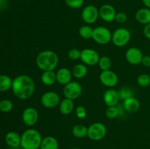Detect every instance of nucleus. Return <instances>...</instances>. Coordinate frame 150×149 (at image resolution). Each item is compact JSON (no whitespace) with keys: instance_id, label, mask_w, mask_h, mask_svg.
Listing matches in <instances>:
<instances>
[{"instance_id":"nucleus-1","label":"nucleus","mask_w":150,"mask_h":149,"mask_svg":"<svg viewBox=\"0 0 150 149\" xmlns=\"http://www.w3.org/2000/svg\"><path fill=\"white\" fill-rule=\"evenodd\" d=\"M11 89L18 99L26 100L32 97L35 93V81L27 74H19L13 79Z\"/></svg>"},{"instance_id":"nucleus-2","label":"nucleus","mask_w":150,"mask_h":149,"mask_svg":"<svg viewBox=\"0 0 150 149\" xmlns=\"http://www.w3.org/2000/svg\"><path fill=\"white\" fill-rule=\"evenodd\" d=\"M59 56L56 52L45 50L40 52L36 57V65L42 72L54 71L59 64Z\"/></svg>"},{"instance_id":"nucleus-3","label":"nucleus","mask_w":150,"mask_h":149,"mask_svg":"<svg viewBox=\"0 0 150 149\" xmlns=\"http://www.w3.org/2000/svg\"><path fill=\"white\" fill-rule=\"evenodd\" d=\"M42 137L35 129H28L21 135V147L23 149H40Z\"/></svg>"},{"instance_id":"nucleus-4","label":"nucleus","mask_w":150,"mask_h":149,"mask_svg":"<svg viewBox=\"0 0 150 149\" xmlns=\"http://www.w3.org/2000/svg\"><path fill=\"white\" fill-rule=\"evenodd\" d=\"M131 39L130 32L126 28H119L112 33L111 42L115 46L122 48L127 45Z\"/></svg>"},{"instance_id":"nucleus-5","label":"nucleus","mask_w":150,"mask_h":149,"mask_svg":"<svg viewBox=\"0 0 150 149\" xmlns=\"http://www.w3.org/2000/svg\"><path fill=\"white\" fill-rule=\"evenodd\" d=\"M107 129L105 124L100 122H94L88 127L87 137L93 141H100L105 138Z\"/></svg>"},{"instance_id":"nucleus-6","label":"nucleus","mask_w":150,"mask_h":149,"mask_svg":"<svg viewBox=\"0 0 150 149\" xmlns=\"http://www.w3.org/2000/svg\"><path fill=\"white\" fill-rule=\"evenodd\" d=\"M112 33L105 26H97L93 30L92 39L99 45H107L111 41Z\"/></svg>"},{"instance_id":"nucleus-7","label":"nucleus","mask_w":150,"mask_h":149,"mask_svg":"<svg viewBox=\"0 0 150 149\" xmlns=\"http://www.w3.org/2000/svg\"><path fill=\"white\" fill-rule=\"evenodd\" d=\"M82 93V86L79 82L71 81L64 86L63 94L64 98L75 100L81 96Z\"/></svg>"},{"instance_id":"nucleus-8","label":"nucleus","mask_w":150,"mask_h":149,"mask_svg":"<svg viewBox=\"0 0 150 149\" xmlns=\"http://www.w3.org/2000/svg\"><path fill=\"white\" fill-rule=\"evenodd\" d=\"M99 18V10L92 4L86 5L82 10L81 18L86 24H93Z\"/></svg>"},{"instance_id":"nucleus-9","label":"nucleus","mask_w":150,"mask_h":149,"mask_svg":"<svg viewBox=\"0 0 150 149\" xmlns=\"http://www.w3.org/2000/svg\"><path fill=\"white\" fill-rule=\"evenodd\" d=\"M60 102L61 99L59 95L57 92L51 91L44 93L40 98L41 105L48 109H51L59 106Z\"/></svg>"},{"instance_id":"nucleus-10","label":"nucleus","mask_w":150,"mask_h":149,"mask_svg":"<svg viewBox=\"0 0 150 149\" xmlns=\"http://www.w3.org/2000/svg\"><path fill=\"white\" fill-rule=\"evenodd\" d=\"M99 80L104 86L112 89L118 84L119 77L115 72L108 70L101 72L99 75Z\"/></svg>"},{"instance_id":"nucleus-11","label":"nucleus","mask_w":150,"mask_h":149,"mask_svg":"<svg viewBox=\"0 0 150 149\" xmlns=\"http://www.w3.org/2000/svg\"><path fill=\"white\" fill-rule=\"evenodd\" d=\"M100 56L95 50L92 48H85L81 51V58L82 63L86 66H95L98 64Z\"/></svg>"},{"instance_id":"nucleus-12","label":"nucleus","mask_w":150,"mask_h":149,"mask_svg":"<svg viewBox=\"0 0 150 149\" xmlns=\"http://www.w3.org/2000/svg\"><path fill=\"white\" fill-rule=\"evenodd\" d=\"M22 121L27 127H33L38 123L39 119V113L36 108L28 107L23 110L21 115Z\"/></svg>"},{"instance_id":"nucleus-13","label":"nucleus","mask_w":150,"mask_h":149,"mask_svg":"<svg viewBox=\"0 0 150 149\" xmlns=\"http://www.w3.org/2000/svg\"><path fill=\"white\" fill-rule=\"evenodd\" d=\"M144 54L139 48L131 47L128 48L125 53V58L129 64L132 65H139L142 64Z\"/></svg>"},{"instance_id":"nucleus-14","label":"nucleus","mask_w":150,"mask_h":149,"mask_svg":"<svg viewBox=\"0 0 150 149\" xmlns=\"http://www.w3.org/2000/svg\"><path fill=\"white\" fill-rule=\"evenodd\" d=\"M116 15H117V11L111 4H103L99 8V17L103 21L107 23H111L115 20Z\"/></svg>"},{"instance_id":"nucleus-15","label":"nucleus","mask_w":150,"mask_h":149,"mask_svg":"<svg viewBox=\"0 0 150 149\" xmlns=\"http://www.w3.org/2000/svg\"><path fill=\"white\" fill-rule=\"evenodd\" d=\"M103 99L104 103L106 105L107 107L117 106V104L119 103V101L120 100L118 91L115 90L114 88L107 89L104 92Z\"/></svg>"},{"instance_id":"nucleus-16","label":"nucleus","mask_w":150,"mask_h":149,"mask_svg":"<svg viewBox=\"0 0 150 149\" xmlns=\"http://www.w3.org/2000/svg\"><path fill=\"white\" fill-rule=\"evenodd\" d=\"M56 76H57V83L62 86H65L72 81L73 74L71 70L67 67H61L57 71Z\"/></svg>"},{"instance_id":"nucleus-17","label":"nucleus","mask_w":150,"mask_h":149,"mask_svg":"<svg viewBox=\"0 0 150 149\" xmlns=\"http://www.w3.org/2000/svg\"><path fill=\"white\" fill-rule=\"evenodd\" d=\"M141 103L139 99L135 96L128 98L123 101V108L125 111L130 113H134L140 110Z\"/></svg>"},{"instance_id":"nucleus-18","label":"nucleus","mask_w":150,"mask_h":149,"mask_svg":"<svg viewBox=\"0 0 150 149\" xmlns=\"http://www.w3.org/2000/svg\"><path fill=\"white\" fill-rule=\"evenodd\" d=\"M5 143L9 147L18 148L21 146V135L16 131H9L4 137Z\"/></svg>"},{"instance_id":"nucleus-19","label":"nucleus","mask_w":150,"mask_h":149,"mask_svg":"<svg viewBox=\"0 0 150 149\" xmlns=\"http://www.w3.org/2000/svg\"><path fill=\"white\" fill-rule=\"evenodd\" d=\"M137 22L142 25H147L150 23V9L143 7L137 10L135 15Z\"/></svg>"},{"instance_id":"nucleus-20","label":"nucleus","mask_w":150,"mask_h":149,"mask_svg":"<svg viewBox=\"0 0 150 149\" xmlns=\"http://www.w3.org/2000/svg\"><path fill=\"white\" fill-rule=\"evenodd\" d=\"M74 102L73 100L67 98H64V99L61 100L59 105V109L60 112L64 115H70L74 110Z\"/></svg>"},{"instance_id":"nucleus-21","label":"nucleus","mask_w":150,"mask_h":149,"mask_svg":"<svg viewBox=\"0 0 150 149\" xmlns=\"http://www.w3.org/2000/svg\"><path fill=\"white\" fill-rule=\"evenodd\" d=\"M58 140L53 136H46L43 137L40 149H59Z\"/></svg>"},{"instance_id":"nucleus-22","label":"nucleus","mask_w":150,"mask_h":149,"mask_svg":"<svg viewBox=\"0 0 150 149\" xmlns=\"http://www.w3.org/2000/svg\"><path fill=\"white\" fill-rule=\"evenodd\" d=\"M42 84L46 86H51L57 82V76L54 71H44L42 72L40 77Z\"/></svg>"},{"instance_id":"nucleus-23","label":"nucleus","mask_w":150,"mask_h":149,"mask_svg":"<svg viewBox=\"0 0 150 149\" xmlns=\"http://www.w3.org/2000/svg\"><path fill=\"white\" fill-rule=\"evenodd\" d=\"M73 77L76 79H82L86 76L88 73V69L86 64H77L73 66L71 70Z\"/></svg>"},{"instance_id":"nucleus-24","label":"nucleus","mask_w":150,"mask_h":149,"mask_svg":"<svg viewBox=\"0 0 150 149\" xmlns=\"http://www.w3.org/2000/svg\"><path fill=\"white\" fill-rule=\"evenodd\" d=\"M88 127L83 124H76L72 129V134L76 138H84L87 136Z\"/></svg>"},{"instance_id":"nucleus-25","label":"nucleus","mask_w":150,"mask_h":149,"mask_svg":"<svg viewBox=\"0 0 150 149\" xmlns=\"http://www.w3.org/2000/svg\"><path fill=\"white\" fill-rule=\"evenodd\" d=\"M13 79L7 74H0V92H4L12 88Z\"/></svg>"},{"instance_id":"nucleus-26","label":"nucleus","mask_w":150,"mask_h":149,"mask_svg":"<svg viewBox=\"0 0 150 149\" xmlns=\"http://www.w3.org/2000/svg\"><path fill=\"white\" fill-rule=\"evenodd\" d=\"M93 30L94 29H92L89 25H83L81 26L79 29V36L84 39H92Z\"/></svg>"},{"instance_id":"nucleus-27","label":"nucleus","mask_w":150,"mask_h":149,"mask_svg":"<svg viewBox=\"0 0 150 149\" xmlns=\"http://www.w3.org/2000/svg\"><path fill=\"white\" fill-rule=\"evenodd\" d=\"M133 90L129 86H124V87L120 88L118 90L119 96H120V100L125 101V99H128V98L134 96V93H133Z\"/></svg>"},{"instance_id":"nucleus-28","label":"nucleus","mask_w":150,"mask_h":149,"mask_svg":"<svg viewBox=\"0 0 150 149\" xmlns=\"http://www.w3.org/2000/svg\"><path fill=\"white\" fill-rule=\"evenodd\" d=\"M98 64L102 71H105V70H111L112 61L109 57L107 56H100Z\"/></svg>"},{"instance_id":"nucleus-29","label":"nucleus","mask_w":150,"mask_h":149,"mask_svg":"<svg viewBox=\"0 0 150 149\" xmlns=\"http://www.w3.org/2000/svg\"><path fill=\"white\" fill-rule=\"evenodd\" d=\"M105 114V116L109 119H114V118H117L119 115H120L121 112H120V108H118L117 105V106L107 107Z\"/></svg>"},{"instance_id":"nucleus-30","label":"nucleus","mask_w":150,"mask_h":149,"mask_svg":"<svg viewBox=\"0 0 150 149\" xmlns=\"http://www.w3.org/2000/svg\"><path fill=\"white\" fill-rule=\"evenodd\" d=\"M13 104L10 99H2L0 101V111L2 112H9L13 110Z\"/></svg>"},{"instance_id":"nucleus-31","label":"nucleus","mask_w":150,"mask_h":149,"mask_svg":"<svg viewBox=\"0 0 150 149\" xmlns=\"http://www.w3.org/2000/svg\"><path fill=\"white\" fill-rule=\"evenodd\" d=\"M137 83L142 88H146L150 85V75L147 74H142L137 77Z\"/></svg>"},{"instance_id":"nucleus-32","label":"nucleus","mask_w":150,"mask_h":149,"mask_svg":"<svg viewBox=\"0 0 150 149\" xmlns=\"http://www.w3.org/2000/svg\"><path fill=\"white\" fill-rule=\"evenodd\" d=\"M67 6L72 9H79L83 5L84 0H64Z\"/></svg>"},{"instance_id":"nucleus-33","label":"nucleus","mask_w":150,"mask_h":149,"mask_svg":"<svg viewBox=\"0 0 150 149\" xmlns=\"http://www.w3.org/2000/svg\"><path fill=\"white\" fill-rule=\"evenodd\" d=\"M81 51L78 48H72L67 53V57L73 61H76L81 58Z\"/></svg>"},{"instance_id":"nucleus-34","label":"nucleus","mask_w":150,"mask_h":149,"mask_svg":"<svg viewBox=\"0 0 150 149\" xmlns=\"http://www.w3.org/2000/svg\"><path fill=\"white\" fill-rule=\"evenodd\" d=\"M76 115L79 119L83 120L87 116V110L85 107L79 105L76 108Z\"/></svg>"},{"instance_id":"nucleus-35","label":"nucleus","mask_w":150,"mask_h":149,"mask_svg":"<svg viewBox=\"0 0 150 149\" xmlns=\"http://www.w3.org/2000/svg\"><path fill=\"white\" fill-rule=\"evenodd\" d=\"M115 20L119 23H125L127 20V15L124 12H119L117 13L115 17Z\"/></svg>"},{"instance_id":"nucleus-36","label":"nucleus","mask_w":150,"mask_h":149,"mask_svg":"<svg viewBox=\"0 0 150 149\" xmlns=\"http://www.w3.org/2000/svg\"><path fill=\"white\" fill-rule=\"evenodd\" d=\"M142 64L146 67H150V56H144L142 61Z\"/></svg>"},{"instance_id":"nucleus-37","label":"nucleus","mask_w":150,"mask_h":149,"mask_svg":"<svg viewBox=\"0 0 150 149\" xmlns=\"http://www.w3.org/2000/svg\"><path fill=\"white\" fill-rule=\"evenodd\" d=\"M143 33L145 37L150 40V23L147 25H145L143 29Z\"/></svg>"},{"instance_id":"nucleus-38","label":"nucleus","mask_w":150,"mask_h":149,"mask_svg":"<svg viewBox=\"0 0 150 149\" xmlns=\"http://www.w3.org/2000/svg\"><path fill=\"white\" fill-rule=\"evenodd\" d=\"M8 4V0H0V10H3L7 8Z\"/></svg>"},{"instance_id":"nucleus-39","label":"nucleus","mask_w":150,"mask_h":149,"mask_svg":"<svg viewBox=\"0 0 150 149\" xmlns=\"http://www.w3.org/2000/svg\"><path fill=\"white\" fill-rule=\"evenodd\" d=\"M142 2L144 4L145 7L150 9V0H142Z\"/></svg>"},{"instance_id":"nucleus-40","label":"nucleus","mask_w":150,"mask_h":149,"mask_svg":"<svg viewBox=\"0 0 150 149\" xmlns=\"http://www.w3.org/2000/svg\"><path fill=\"white\" fill-rule=\"evenodd\" d=\"M70 149H81V148H70Z\"/></svg>"},{"instance_id":"nucleus-41","label":"nucleus","mask_w":150,"mask_h":149,"mask_svg":"<svg viewBox=\"0 0 150 149\" xmlns=\"http://www.w3.org/2000/svg\"><path fill=\"white\" fill-rule=\"evenodd\" d=\"M4 149H8V148H4Z\"/></svg>"},{"instance_id":"nucleus-42","label":"nucleus","mask_w":150,"mask_h":149,"mask_svg":"<svg viewBox=\"0 0 150 149\" xmlns=\"http://www.w3.org/2000/svg\"><path fill=\"white\" fill-rule=\"evenodd\" d=\"M149 75H150V74H149Z\"/></svg>"}]
</instances>
